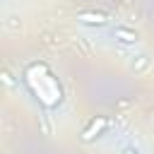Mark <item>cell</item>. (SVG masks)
<instances>
[{
	"instance_id": "obj_1",
	"label": "cell",
	"mask_w": 154,
	"mask_h": 154,
	"mask_svg": "<svg viewBox=\"0 0 154 154\" xmlns=\"http://www.w3.org/2000/svg\"><path fill=\"white\" fill-rule=\"evenodd\" d=\"M106 125H108V118H103V116H99V118H94L91 123H89V128L82 132V140L84 142H91L94 137H99L103 130H106Z\"/></svg>"
},
{
	"instance_id": "obj_2",
	"label": "cell",
	"mask_w": 154,
	"mask_h": 154,
	"mask_svg": "<svg viewBox=\"0 0 154 154\" xmlns=\"http://www.w3.org/2000/svg\"><path fill=\"white\" fill-rule=\"evenodd\" d=\"M77 22L79 24H87V26H106L108 24V17L101 14V12H82V14H77Z\"/></svg>"
},
{
	"instance_id": "obj_3",
	"label": "cell",
	"mask_w": 154,
	"mask_h": 154,
	"mask_svg": "<svg viewBox=\"0 0 154 154\" xmlns=\"http://www.w3.org/2000/svg\"><path fill=\"white\" fill-rule=\"evenodd\" d=\"M113 38L120 41V43H128V46H135V43L140 41L137 31H132V29H128V26H113Z\"/></svg>"
},
{
	"instance_id": "obj_4",
	"label": "cell",
	"mask_w": 154,
	"mask_h": 154,
	"mask_svg": "<svg viewBox=\"0 0 154 154\" xmlns=\"http://www.w3.org/2000/svg\"><path fill=\"white\" fill-rule=\"evenodd\" d=\"M123 154H140L137 149H132V147H128V149H123Z\"/></svg>"
}]
</instances>
